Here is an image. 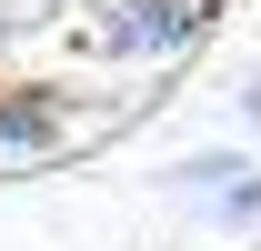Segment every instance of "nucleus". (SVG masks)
<instances>
[{
	"instance_id": "4",
	"label": "nucleus",
	"mask_w": 261,
	"mask_h": 251,
	"mask_svg": "<svg viewBox=\"0 0 261 251\" xmlns=\"http://www.w3.org/2000/svg\"><path fill=\"white\" fill-rule=\"evenodd\" d=\"M241 111H251V121H261V70H251V91H241Z\"/></svg>"
},
{
	"instance_id": "3",
	"label": "nucleus",
	"mask_w": 261,
	"mask_h": 251,
	"mask_svg": "<svg viewBox=\"0 0 261 251\" xmlns=\"http://www.w3.org/2000/svg\"><path fill=\"white\" fill-rule=\"evenodd\" d=\"M70 141V101L20 81V91H0V161H50Z\"/></svg>"
},
{
	"instance_id": "1",
	"label": "nucleus",
	"mask_w": 261,
	"mask_h": 251,
	"mask_svg": "<svg viewBox=\"0 0 261 251\" xmlns=\"http://www.w3.org/2000/svg\"><path fill=\"white\" fill-rule=\"evenodd\" d=\"M211 10H221V0H111L100 51H111V61H181V51L211 31Z\"/></svg>"
},
{
	"instance_id": "2",
	"label": "nucleus",
	"mask_w": 261,
	"mask_h": 251,
	"mask_svg": "<svg viewBox=\"0 0 261 251\" xmlns=\"http://www.w3.org/2000/svg\"><path fill=\"white\" fill-rule=\"evenodd\" d=\"M171 181L191 191L221 231H251V221H261V161H241V151H191Z\"/></svg>"
}]
</instances>
